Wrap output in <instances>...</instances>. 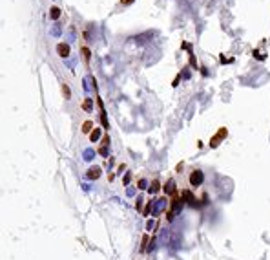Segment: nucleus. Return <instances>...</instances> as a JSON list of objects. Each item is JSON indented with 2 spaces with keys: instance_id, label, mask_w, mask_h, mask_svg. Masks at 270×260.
Segmentation results:
<instances>
[{
  "instance_id": "1",
  "label": "nucleus",
  "mask_w": 270,
  "mask_h": 260,
  "mask_svg": "<svg viewBox=\"0 0 270 260\" xmlns=\"http://www.w3.org/2000/svg\"><path fill=\"white\" fill-rule=\"evenodd\" d=\"M184 205V200L183 198H174L172 200V209L168 211V222H172L174 218L179 214V211H181V207Z\"/></svg>"
},
{
  "instance_id": "2",
  "label": "nucleus",
  "mask_w": 270,
  "mask_h": 260,
  "mask_svg": "<svg viewBox=\"0 0 270 260\" xmlns=\"http://www.w3.org/2000/svg\"><path fill=\"white\" fill-rule=\"evenodd\" d=\"M203 180H204L203 170H193L190 174V185H193V187H199L201 183H203Z\"/></svg>"
},
{
  "instance_id": "3",
  "label": "nucleus",
  "mask_w": 270,
  "mask_h": 260,
  "mask_svg": "<svg viewBox=\"0 0 270 260\" xmlns=\"http://www.w3.org/2000/svg\"><path fill=\"white\" fill-rule=\"evenodd\" d=\"M166 203H168V200L166 198H159V200H155V203H153V211H151V214L153 216H157L161 211L166 207Z\"/></svg>"
},
{
  "instance_id": "4",
  "label": "nucleus",
  "mask_w": 270,
  "mask_h": 260,
  "mask_svg": "<svg viewBox=\"0 0 270 260\" xmlns=\"http://www.w3.org/2000/svg\"><path fill=\"white\" fill-rule=\"evenodd\" d=\"M57 53H59V55L60 57H68V55H70V44H66V42H59L57 44Z\"/></svg>"
},
{
  "instance_id": "5",
  "label": "nucleus",
  "mask_w": 270,
  "mask_h": 260,
  "mask_svg": "<svg viewBox=\"0 0 270 260\" xmlns=\"http://www.w3.org/2000/svg\"><path fill=\"white\" fill-rule=\"evenodd\" d=\"M100 176V167H89L88 169V172H86V178H88V180H97V178H99Z\"/></svg>"
},
{
  "instance_id": "6",
  "label": "nucleus",
  "mask_w": 270,
  "mask_h": 260,
  "mask_svg": "<svg viewBox=\"0 0 270 260\" xmlns=\"http://www.w3.org/2000/svg\"><path fill=\"white\" fill-rule=\"evenodd\" d=\"M181 198H184V203H190V205H193V207L197 205V202H195V196H193V194L190 193V190H183Z\"/></svg>"
},
{
  "instance_id": "7",
  "label": "nucleus",
  "mask_w": 270,
  "mask_h": 260,
  "mask_svg": "<svg viewBox=\"0 0 270 260\" xmlns=\"http://www.w3.org/2000/svg\"><path fill=\"white\" fill-rule=\"evenodd\" d=\"M108 145H110V136H104L102 138V145H100V148H99V154L100 156H108Z\"/></svg>"
},
{
  "instance_id": "8",
  "label": "nucleus",
  "mask_w": 270,
  "mask_h": 260,
  "mask_svg": "<svg viewBox=\"0 0 270 260\" xmlns=\"http://www.w3.org/2000/svg\"><path fill=\"white\" fill-rule=\"evenodd\" d=\"M99 106H100V121H102V128H110V123H108V117H106V110L102 106V101L99 99Z\"/></svg>"
},
{
  "instance_id": "9",
  "label": "nucleus",
  "mask_w": 270,
  "mask_h": 260,
  "mask_svg": "<svg viewBox=\"0 0 270 260\" xmlns=\"http://www.w3.org/2000/svg\"><path fill=\"white\" fill-rule=\"evenodd\" d=\"M225 134H226V128H221L219 132H217V136H216V138H213V139L210 141V147H217V145H219V139L223 138Z\"/></svg>"
},
{
  "instance_id": "10",
  "label": "nucleus",
  "mask_w": 270,
  "mask_h": 260,
  "mask_svg": "<svg viewBox=\"0 0 270 260\" xmlns=\"http://www.w3.org/2000/svg\"><path fill=\"white\" fill-rule=\"evenodd\" d=\"M163 189H164V193H166V194H174V193H175V181H174V180H170Z\"/></svg>"
},
{
  "instance_id": "11",
  "label": "nucleus",
  "mask_w": 270,
  "mask_h": 260,
  "mask_svg": "<svg viewBox=\"0 0 270 260\" xmlns=\"http://www.w3.org/2000/svg\"><path fill=\"white\" fill-rule=\"evenodd\" d=\"M82 108H84V112H91L93 110V99L91 97H86L84 103H82Z\"/></svg>"
},
{
  "instance_id": "12",
  "label": "nucleus",
  "mask_w": 270,
  "mask_h": 260,
  "mask_svg": "<svg viewBox=\"0 0 270 260\" xmlns=\"http://www.w3.org/2000/svg\"><path fill=\"white\" fill-rule=\"evenodd\" d=\"M59 17H60V8H51V11H50V18L51 20H59Z\"/></svg>"
},
{
  "instance_id": "13",
  "label": "nucleus",
  "mask_w": 270,
  "mask_h": 260,
  "mask_svg": "<svg viewBox=\"0 0 270 260\" xmlns=\"http://www.w3.org/2000/svg\"><path fill=\"white\" fill-rule=\"evenodd\" d=\"M159 189H161V183H159L157 180L153 181V183H151V185L148 187V193L150 194H155V193H159Z\"/></svg>"
},
{
  "instance_id": "14",
  "label": "nucleus",
  "mask_w": 270,
  "mask_h": 260,
  "mask_svg": "<svg viewBox=\"0 0 270 260\" xmlns=\"http://www.w3.org/2000/svg\"><path fill=\"white\" fill-rule=\"evenodd\" d=\"M99 138H100V128H93L91 134H89V139H91V141H97Z\"/></svg>"
},
{
  "instance_id": "15",
  "label": "nucleus",
  "mask_w": 270,
  "mask_h": 260,
  "mask_svg": "<svg viewBox=\"0 0 270 260\" xmlns=\"http://www.w3.org/2000/svg\"><path fill=\"white\" fill-rule=\"evenodd\" d=\"M93 158H95V152H93L91 148H86V150H84V160H86V161H91Z\"/></svg>"
},
{
  "instance_id": "16",
  "label": "nucleus",
  "mask_w": 270,
  "mask_h": 260,
  "mask_svg": "<svg viewBox=\"0 0 270 260\" xmlns=\"http://www.w3.org/2000/svg\"><path fill=\"white\" fill-rule=\"evenodd\" d=\"M151 211H153V202H148V205L144 207V216H151Z\"/></svg>"
},
{
  "instance_id": "17",
  "label": "nucleus",
  "mask_w": 270,
  "mask_h": 260,
  "mask_svg": "<svg viewBox=\"0 0 270 260\" xmlns=\"http://www.w3.org/2000/svg\"><path fill=\"white\" fill-rule=\"evenodd\" d=\"M91 126H93V123L91 121H86L84 125H82V132H89V134H91Z\"/></svg>"
},
{
  "instance_id": "18",
  "label": "nucleus",
  "mask_w": 270,
  "mask_h": 260,
  "mask_svg": "<svg viewBox=\"0 0 270 260\" xmlns=\"http://www.w3.org/2000/svg\"><path fill=\"white\" fill-rule=\"evenodd\" d=\"M62 92H64L66 99H70V97H71V90H70V86H68V84H62Z\"/></svg>"
},
{
  "instance_id": "19",
  "label": "nucleus",
  "mask_w": 270,
  "mask_h": 260,
  "mask_svg": "<svg viewBox=\"0 0 270 260\" xmlns=\"http://www.w3.org/2000/svg\"><path fill=\"white\" fill-rule=\"evenodd\" d=\"M157 247V238L153 236V238H151V242H150V245H148V251H153Z\"/></svg>"
},
{
  "instance_id": "20",
  "label": "nucleus",
  "mask_w": 270,
  "mask_h": 260,
  "mask_svg": "<svg viewBox=\"0 0 270 260\" xmlns=\"http://www.w3.org/2000/svg\"><path fill=\"white\" fill-rule=\"evenodd\" d=\"M153 227H155V222L153 220H148L146 222V231H153Z\"/></svg>"
},
{
  "instance_id": "21",
  "label": "nucleus",
  "mask_w": 270,
  "mask_h": 260,
  "mask_svg": "<svg viewBox=\"0 0 270 260\" xmlns=\"http://www.w3.org/2000/svg\"><path fill=\"white\" fill-rule=\"evenodd\" d=\"M130 180H131V174H130V172H126V176L122 178V183H124V185H128V183H130Z\"/></svg>"
},
{
  "instance_id": "22",
  "label": "nucleus",
  "mask_w": 270,
  "mask_h": 260,
  "mask_svg": "<svg viewBox=\"0 0 270 260\" xmlns=\"http://www.w3.org/2000/svg\"><path fill=\"white\" fill-rule=\"evenodd\" d=\"M135 209L141 211L142 209V198H137V203H135Z\"/></svg>"
},
{
  "instance_id": "23",
  "label": "nucleus",
  "mask_w": 270,
  "mask_h": 260,
  "mask_svg": "<svg viewBox=\"0 0 270 260\" xmlns=\"http://www.w3.org/2000/svg\"><path fill=\"white\" fill-rule=\"evenodd\" d=\"M148 187V181L146 180H139V189H146Z\"/></svg>"
},
{
  "instance_id": "24",
  "label": "nucleus",
  "mask_w": 270,
  "mask_h": 260,
  "mask_svg": "<svg viewBox=\"0 0 270 260\" xmlns=\"http://www.w3.org/2000/svg\"><path fill=\"white\" fill-rule=\"evenodd\" d=\"M82 53H84V59L89 60V50H88V48H82Z\"/></svg>"
},
{
  "instance_id": "25",
  "label": "nucleus",
  "mask_w": 270,
  "mask_h": 260,
  "mask_svg": "<svg viewBox=\"0 0 270 260\" xmlns=\"http://www.w3.org/2000/svg\"><path fill=\"white\" fill-rule=\"evenodd\" d=\"M131 2H133V0H121L122 6H128V4H131Z\"/></svg>"
},
{
  "instance_id": "26",
  "label": "nucleus",
  "mask_w": 270,
  "mask_h": 260,
  "mask_svg": "<svg viewBox=\"0 0 270 260\" xmlns=\"http://www.w3.org/2000/svg\"><path fill=\"white\" fill-rule=\"evenodd\" d=\"M133 194H135V189L130 187V189H128V196H133Z\"/></svg>"
}]
</instances>
